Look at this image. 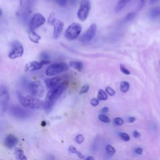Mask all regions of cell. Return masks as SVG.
<instances>
[{
  "mask_svg": "<svg viewBox=\"0 0 160 160\" xmlns=\"http://www.w3.org/2000/svg\"><path fill=\"white\" fill-rule=\"evenodd\" d=\"M66 88V84L64 82H62L49 89L44 103V109L46 113H49L51 111L57 100L64 92Z\"/></svg>",
  "mask_w": 160,
  "mask_h": 160,
  "instance_id": "6da1fadb",
  "label": "cell"
},
{
  "mask_svg": "<svg viewBox=\"0 0 160 160\" xmlns=\"http://www.w3.org/2000/svg\"><path fill=\"white\" fill-rule=\"evenodd\" d=\"M18 98L21 104L24 107L31 109H39L44 106V102L34 96H24L19 92H18Z\"/></svg>",
  "mask_w": 160,
  "mask_h": 160,
  "instance_id": "7a4b0ae2",
  "label": "cell"
},
{
  "mask_svg": "<svg viewBox=\"0 0 160 160\" xmlns=\"http://www.w3.org/2000/svg\"><path fill=\"white\" fill-rule=\"evenodd\" d=\"M69 69V66L66 63L64 62H59V63H54L49 65L46 70V74L49 76L56 75L61 72L68 71Z\"/></svg>",
  "mask_w": 160,
  "mask_h": 160,
  "instance_id": "3957f363",
  "label": "cell"
},
{
  "mask_svg": "<svg viewBox=\"0 0 160 160\" xmlns=\"http://www.w3.org/2000/svg\"><path fill=\"white\" fill-rule=\"evenodd\" d=\"M91 9V2L89 0H81L77 12L78 19L81 21H84L88 18Z\"/></svg>",
  "mask_w": 160,
  "mask_h": 160,
  "instance_id": "277c9868",
  "label": "cell"
},
{
  "mask_svg": "<svg viewBox=\"0 0 160 160\" xmlns=\"http://www.w3.org/2000/svg\"><path fill=\"white\" fill-rule=\"evenodd\" d=\"M11 50L8 54V57L11 59L20 58L24 53V48L21 42L18 40L12 41L10 44Z\"/></svg>",
  "mask_w": 160,
  "mask_h": 160,
  "instance_id": "5b68a950",
  "label": "cell"
},
{
  "mask_svg": "<svg viewBox=\"0 0 160 160\" xmlns=\"http://www.w3.org/2000/svg\"><path fill=\"white\" fill-rule=\"evenodd\" d=\"M82 30L81 26L77 22L70 24L65 32V36L68 40H74L80 34Z\"/></svg>",
  "mask_w": 160,
  "mask_h": 160,
  "instance_id": "8992f818",
  "label": "cell"
},
{
  "mask_svg": "<svg viewBox=\"0 0 160 160\" xmlns=\"http://www.w3.org/2000/svg\"><path fill=\"white\" fill-rule=\"evenodd\" d=\"M28 89L31 95L35 97H42L44 92V88L39 81H34L29 83Z\"/></svg>",
  "mask_w": 160,
  "mask_h": 160,
  "instance_id": "52a82bcc",
  "label": "cell"
},
{
  "mask_svg": "<svg viewBox=\"0 0 160 160\" xmlns=\"http://www.w3.org/2000/svg\"><path fill=\"white\" fill-rule=\"evenodd\" d=\"M10 113L12 116L18 119H26L31 115V112L19 106H12L10 108Z\"/></svg>",
  "mask_w": 160,
  "mask_h": 160,
  "instance_id": "ba28073f",
  "label": "cell"
},
{
  "mask_svg": "<svg viewBox=\"0 0 160 160\" xmlns=\"http://www.w3.org/2000/svg\"><path fill=\"white\" fill-rule=\"evenodd\" d=\"M46 22L45 18L40 13L34 14L29 22V29L35 30L43 25Z\"/></svg>",
  "mask_w": 160,
  "mask_h": 160,
  "instance_id": "9c48e42d",
  "label": "cell"
},
{
  "mask_svg": "<svg viewBox=\"0 0 160 160\" xmlns=\"http://www.w3.org/2000/svg\"><path fill=\"white\" fill-rule=\"evenodd\" d=\"M97 30L96 24L92 23L89 28L86 30V31L83 33L79 38V40L83 42H87L91 41L96 35Z\"/></svg>",
  "mask_w": 160,
  "mask_h": 160,
  "instance_id": "30bf717a",
  "label": "cell"
},
{
  "mask_svg": "<svg viewBox=\"0 0 160 160\" xmlns=\"http://www.w3.org/2000/svg\"><path fill=\"white\" fill-rule=\"evenodd\" d=\"M9 101V93L6 86L1 85L0 87V103L2 112H6Z\"/></svg>",
  "mask_w": 160,
  "mask_h": 160,
  "instance_id": "8fae6325",
  "label": "cell"
},
{
  "mask_svg": "<svg viewBox=\"0 0 160 160\" xmlns=\"http://www.w3.org/2000/svg\"><path fill=\"white\" fill-rule=\"evenodd\" d=\"M52 26H54V30H53L54 38L58 39L61 35L62 31L63 29L64 22L61 20L56 19Z\"/></svg>",
  "mask_w": 160,
  "mask_h": 160,
  "instance_id": "7c38bea8",
  "label": "cell"
},
{
  "mask_svg": "<svg viewBox=\"0 0 160 160\" xmlns=\"http://www.w3.org/2000/svg\"><path fill=\"white\" fill-rule=\"evenodd\" d=\"M18 142V138L12 134L8 135L4 139V144L9 149H12L17 144Z\"/></svg>",
  "mask_w": 160,
  "mask_h": 160,
  "instance_id": "4fadbf2b",
  "label": "cell"
},
{
  "mask_svg": "<svg viewBox=\"0 0 160 160\" xmlns=\"http://www.w3.org/2000/svg\"><path fill=\"white\" fill-rule=\"evenodd\" d=\"M42 66L43 64L41 62V61H32L26 64L24 70L26 72H32L41 69Z\"/></svg>",
  "mask_w": 160,
  "mask_h": 160,
  "instance_id": "5bb4252c",
  "label": "cell"
},
{
  "mask_svg": "<svg viewBox=\"0 0 160 160\" xmlns=\"http://www.w3.org/2000/svg\"><path fill=\"white\" fill-rule=\"evenodd\" d=\"M61 79L59 77H54L51 78H46L45 79V83L48 88L51 89L57 84H58L60 82Z\"/></svg>",
  "mask_w": 160,
  "mask_h": 160,
  "instance_id": "9a60e30c",
  "label": "cell"
},
{
  "mask_svg": "<svg viewBox=\"0 0 160 160\" xmlns=\"http://www.w3.org/2000/svg\"><path fill=\"white\" fill-rule=\"evenodd\" d=\"M28 37L30 41L34 43H38L41 39V36L36 33L34 32V30H32L30 29L28 31Z\"/></svg>",
  "mask_w": 160,
  "mask_h": 160,
  "instance_id": "2e32d148",
  "label": "cell"
},
{
  "mask_svg": "<svg viewBox=\"0 0 160 160\" xmlns=\"http://www.w3.org/2000/svg\"><path fill=\"white\" fill-rule=\"evenodd\" d=\"M149 17L151 19H155L160 17V8L156 7L151 9L148 13Z\"/></svg>",
  "mask_w": 160,
  "mask_h": 160,
  "instance_id": "e0dca14e",
  "label": "cell"
},
{
  "mask_svg": "<svg viewBox=\"0 0 160 160\" xmlns=\"http://www.w3.org/2000/svg\"><path fill=\"white\" fill-rule=\"evenodd\" d=\"M14 154L18 159L26 160L27 158L24 154V151L19 148H16L14 149Z\"/></svg>",
  "mask_w": 160,
  "mask_h": 160,
  "instance_id": "ac0fdd59",
  "label": "cell"
},
{
  "mask_svg": "<svg viewBox=\"0 0 160 160\" xmlns=\"http://www.w3.org/2000/svg\"><path fill=\"white\" fill-rule=\"evenodd\" d=\"M130 1L131 0H119L115 7V11L118 12L122 10Z\"/></svg>",
  "mask_w": 160,
  "mask_h": 160,
  "instance_id": "d6986e66",
  "label": "cell"
},
{
  "mask_svg": "<svg viewBox=\"0 0 160 160\" xmlns=\"http://www.w3.org/2000/svg\"><path fill=\"white\" fill-rule=\"evenodd\" d=\"M69 66L72 68L77 69L78 71H81L83 68V64L81 61H72L69 62Z\"/></svg>",
  "mask_w": 160,
  "mask_h": 160,
  "instance_id": "ffe728a7",
  "label": "cell"
},
{
  "mask_svg": "<svg viewBox=\"0 0 160 160\" xmlns=\"http://www.w3.org/2000/svg\"><path fill=\"white\" fill-rule=\"evenodd\" d=\"M98 99L100 101L106 100L108 99V95L106 92L102 89H99L98 93Z\"/></svg>",
  "mask_w": 160,
  "mask_h": 160,
  "instance_id": "44dd1931",
  "label": "cell"
},
{
  "mask_svg": "<svg viewBox=\"0 0 160 160\" xmlns=\"http://www.w3.org/2000/svg\"><path fill=\"white\" fill-rule=\"evenodd\" d=\"M129 89V84L127 81H122L120 84V90L122 92H126Z\"/></svg>",
  "mask_w": 160,
  "mask_h": 160,
  "instance_id": "7402d4cb",
  "label": "cell"
},
{
  "mask_svg": "<svg viewBox=\"0 0 160 160\" xmlns=\"http://www.w3.org/2000/svg\"><path fill=\"white\" fill-rule=\"evenodd\" d=\"M106 151L107 154L108 155H109V156L113 155L115 153V152H116L115 149L111 145H109V144H107L106 145Z\"/></svg>",
  "mask_w": 160,
  "mask_h": 160,
  "instance_id": "603a6c76",
  "label": "cell"
},
{
  "mask_svg": "<svg viewBox=\"0 0 160 160\" xmlns=\"http://www.w3.org/2000/svg\"><path fill=\"white\" fill-rule=\"evenodd\" d=\"M98 119L103 122H106V123H108V122H110V119L109 117H108L105 114H99L98 116Z\"/></svg>",
  "mask_w": 160,
  "mask_h": 160,
  "instance_id": "cb8c5ba5",
  "label": "cell"
},
{
  "mask_svg": "<svg viewBox=\"0 0 160 160\" xmlns=\"http://www.w3.org/2000/svg\"><path fill=\"white\" fill-rule=\"evenodd\" d=\"M135 16V12H129L128 13L124 18V21L126 22H128V21H131V19H132Z\"/></svg>",
  "mask_w": 160,
  "mask_h": 160,
  "instance_id": "d4e9b609",
  "label": "cell"
},
{
  "mask_svg": "<svg viewBox=\"0 0 160 160\" xmlns=\"http://www.w3.org/2000/svg\"><path fill=\"white\" fill-rule=\"evenodd\" d=\"M120 138L124 141H129L130 140V137L128 135V134L126 132H121L119 134Z\"/></svg>",
  "mask_w": 160,
  "mask_h": 160,
  "instance_id": "484cf974",
  "label": "cell"
},
{
  "mask_svg": "<svg viewBox=\"0 0 160 160\" xmlns=\"http://www.w3.org/2000/svg\"><path fill=\"white\" fill-rule=\"evenodd\" d=\"M84 140V138L82 136V134H78L75 138V141L78 144H81Z\"/></svg>",
  "mask_w": 160,
  "mask_h": 160,
  "instance_id": "4316f807",
  "label": "cell"
},
{
  "mask_svg": "<svg viewBox=\"0 0 160 160\" xmlns=\"http://www.w3.org/2000/svg\"><path fill=\"white\" fill-rule=\"evenodd\" d=\"M106 92L108 93V95L111 96H113L114 95H115V91L111 88V87H109V86H108L106 88Z\"/></svg>",
  "mask_w": 160,
  "mask_h": 160,
  "instance_id": "83f0119b",
  "label": "cell"
},
{
  "mask_svg": "<svg viewBox=\"0 0 160 160\" xmlns=\"http://www.w3.org/2000/svg\"><path fill=\"white\" fill-rule=\"evenodd\" d=\"M56 18H55V16H54V14L53 12H52L49 16V18H48V23L51 24V25H53V24L54 23V22L56 21Z\"/></svg>",
  "mask_w": 160,
  "mask_h": 160,
  "instance_id": "f1b7e54d",
  "label": "cell"
},
{
  "mask_svg": "<svg viewBox=\"0 0 160 160\" xmlns=\"http://www.w3.org/2000/svg\"><path fill=\"white\" fill-rule=\"evenodd\" d=\"M89 86L88 84H84L82 86V87L80 89V91H79V94H84L86 92H88V91L89 90Z\"/></svg>",
  "mask_w": 160,
  "mask_h": 160,
  "instance_id": "f546056e",
  "label": "cell"
},
{
  "mask_svg": "<svg viewBox=\"0 0 160 160\" xmlns=\"http://www.w3.org/2000/svg\"><path fill=\"white\" fill-rule=\"evenodd\" d=\"M119 68H120V69H121V72H122V73H124V74H126V75H129V74H130V71H129L123 64H120Z\"/></svg>",
  "mask_w": 160,
  "mask_h": 160,
  "instance_id": "4dcf8cb0",
  "label": "cell"
},
{
  "mask_svg": "<svg viewBox=\"0 0 160 160\" xmlns=\"http://www.w3.org/2000/svg\"><path fill=\"white\" fill-rule=\"evenodd\" d=\"M55 2L61 7H65L67 5L68 0H54Z\"/></svg>",
  "mask_w": 160,
  "mask_h": 160,
  "instance_id": "1f68e13d",
  "label": "cell"
},
{
  "mask_svg": "<svg viewBox=\"0 0 160 160\" xmlns=\"http://www.w3.org/2000/svg\"><path fill=\"white\" fill-rule=\"evenodd\" d=\"M114 123L118 126H121L124 123V121L121 118H116L114 119Z\"/></svg>",
  "mask_w": 160,
  "mask_h": 160,
  "instance_id": "d6a6232c",
  "label": "cell"
},
{
  "mask_svg": "<svg viewBox=\"0 0 160 160\" xmlns=\"http://www.w3.org/2000/svg\"><path fill=\"white\" fill-rule=\"evenodd\" d=\"M41 60H49V56L48 53L44 52L41 54Z\"/></svg>",
  "mask_w": 160,
  "mask_h": 160,
  "instance_id": "836d02e7",
  "label": "cell"
},
{
  "mask_svg": "<svg viewBox=\"0 0 160 160\" xmlns=\"http://www.w3.org/2000/svg\"><path fill=\"white\" fill-rule=\"evenodd\" d=\"M68 150H69V152H71V153H72V154H76L78 152V151L77 150V149L75 148V147H74L73 146H70L69 147V148H68Z\"/></svg>",
  "mask_w": 160,
  "mask_h": 160,
  "instance_id": "e575fe53",
  "label": "cell"
},
{
  "mask_svg": "<svg viewBox=\"0 0 160 160\" xmlns=\"http://www.w3.org/2000/svg\"><path fill=\"white\" fill-rule=\"evenodd\" d=\"M91 104L92 106H96L98 105L99 104V99H96V98H92L91 100Z\"/></svg>",
  "mask_w": 160,
  "mask_h": 160,
  "instance_id": "d590c367",
  "label": "cell"
},
{
  "mask_svg": "<svg viewBox=\"0 0 160 160\" xmlns=\"http://www.w3.org/2000/svg\"><path fill=\"white\" fill-rule=\"evenodd\" d=\"M142 151H143V149L141 148H136L134 149V152L138 155H141L142 154Z\"/></svg>",
  "mask_w": 160,
  "mask_h": 160,
  "instance_id": "8d00e7d4",
  "label": "cell"
},
{
  "mask_svg": "<svg viewBox=\"0 0 160 160\" xmlns=\"http://www.w3.org/2000/svg\"><path fill=\"white\" fill-rule=\"evenodd\" d=\"M132 135H133V136L134 137V138H140L141 137V133L140 132H139L138 131H133V132H132Z\"/></svg>",
  "mask_w": 160,
  "mask_h": 160,
  "instance_id": "74e56055",
  "label": "cell"
},
{
  "mask_svg": "<svg viewBox=\"0 0 160 160\" xmlns=\"http://www.w3.org/2000/svg\"><path fill=\"white\" fill-rule=\"evenodd\" d=\"M135 120H136L135 118L132 117V116H130V117H128L127 118V121L128 122H133L135 121Z\"/></svg>",
  "mask_w": 160,
  "mask_h": 160,
  "instance_id": "f35d334b",
  "label": "cell"
},
{
  "mask_svg": "<svg viewBox=\"0 0 160 160\" xmlns=\"http://www.w3.org/2000/svg\"><path fill=\"white\" fill-rule=\"evenodd\" d=\"M40 61L43 64V66L46 65V64H49L51 63L50 60H41Z\"/></svg>",
  "mask_w": 160,
  "mask_h": 160,
  "instance_id": "ab89813d",
  "label": "cell"
},
{
  "mask_svg": "<svg viewBox=\"0 0 160 160\" xmlns=\"http://www.w3.org/2000/svg\"><path fill=\"white\" fill-rule=\"evenodd\" d=\"M145 1H146V0H141L139 5V9H141L142 8V6H144V4L145 3Z\"/></svg>",
  "mask_w": 160,
  "mask_h": 160,
  "instance_id": "60d3db41",
  "label": "cell"
},
{
  "mask_svg": "<svg viewBox=\"0 0 160 160\" xmlns=\"http://www.w3.org/2000/svg\"><path fill=\"white\" fill-rule=\"evenodd\" d=\"M76 154L78 155V156L80 158V159H84V156L80 152V151H78Z\"/></svg>",
  "mask_w": 160,
  "mask_h": 160,
  "instance_id": "b9f144b4",
  "label": "cell"
},
{
  "mask_svg": "<svg viewBox=\"0 0 160 160\" xmlns=\"http://www.w3.org/2000/svg\"><path fill=\"white\" fill-rule=\"evenodd\" d=\"M108 110H109V109H108V107H103L101 109V111L102 112H108Z\"/></svg>",
  "mask_w": 160,
  "mask_h": 160,
  "instance_id": "7bdbcfd3",
  "label": "cell"
},
{
  "mask_svg": "<svg viewBox=\"0 0 160 160\" xmlns=\"http://www.w3.org/2000/svg\"><path fill=\"white\" fill-rule=\"evenodd\" d=\"M157 1H158V0H149V2H150V4H153V3L156 2Z\"/></svg>",
  "mask_w": 160,
  "mask_h": 160,
  "instance_id": "ee69618b",
  "label": "cell"
},
{
  "mask_svg": "<svg viewBox=\"0 0 160 160\" xmlns=\"http://www.w3.org/2000/svg\"><path fill=\"white\" fill-rule=\"evenodd\" d=\"M86 159H87V160H89V159L93 160V159H94V158H93V157H92V156H89V157L86 158Z\"/></svg>",
  "mask_w": 160,
  "mask_h": 160,
  "instance_id": "f6af8a7d",
  "label": "cell"
},
{
  "mask_svg": "<svg viewBox=\"0 0 160 160\" xmlns=\"http://www.w3.org/2000/svg\"><path fill=\"white\" fill-rule=\"evenodd\" d=\"M41 124H42V126H46V122H45V121H42Z\"/></svg>",
  "mask_w": 160,
  "mask_h": 160,
  "instance_id": "bcb514c9",
  "label": "cell"
},
{
  "mask_svg": "<svg viewBox=\"0 0 160 160\" xmlns=\"http://www.w3.org/2000/svg\"><path fill=\"white\" fill-rule=\"evenodd\" d=\"M159 63H160V61H159Z\"/></svg>",
  "mask_w": 160,
  "mask_h": 160,
  "instance_id": "7dc6e473",
  "label": "cell"
}]
</instances>
